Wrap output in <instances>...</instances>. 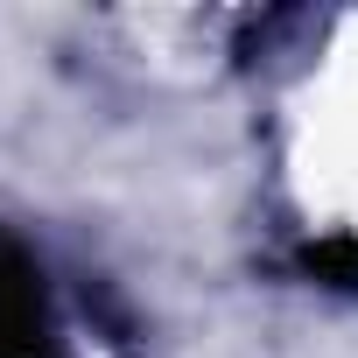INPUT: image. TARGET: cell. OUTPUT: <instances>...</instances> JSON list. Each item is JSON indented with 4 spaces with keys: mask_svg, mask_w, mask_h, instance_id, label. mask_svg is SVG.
<instances>
[{
    "mask_svg": "<svg viewBox=\"0 0 358 358\" xmlns=\"http://www.w3.org/2000/svg\"><path fill=\"white\" fill-rule=\"evenodd\" d=\"M0 358H57L50 316H43V288L29 274L22 253L0 246Z\"/></svg>",
    "mask_w": 358,
    "mask_h": 358,
    "instance_id": "1",
    "label": "cell"
},
{
    "mask_svg": "<svg viewBox=\"0 0 358 358\" xmlns=\"http://www.w3.org/2000/svg\"><path fill=\"white\" fill-rule=\"evenodd\" d=\"M302 267H309L316 281H330V288H358V246H344V239L309 246V253H302Z\"/></svg>",
    "mask_w": 358,
    "mask_h": 358,
    "instance_id": "2",
    "label": "cell"
}]
</instances>
